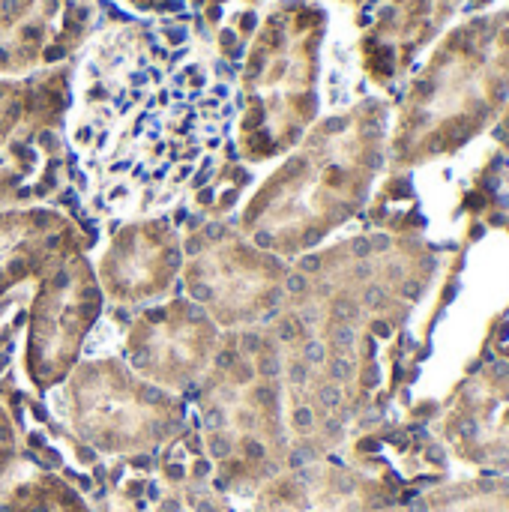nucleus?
<instances>
[{"mask_svg": "<svg viewBox=\"0 0 509 512\" xmlns=\"http://www.w3.org/2000/svg\"><path fill=\"white\" fill-rule=\"evenodd\" d=\"M228 87L183 27L141 21L96 30L72 69L66 144L102 219H141L174 204L225 144Z\"/></svg>", "mask_w": 509, "mask_h": 512, "instance_id": "1", "label": "nucleus"}, {"mask_svg": "<svg viewBox=\"0 0 509 512\" xmlns=\"http://www.w3.org/2000/svg\"><path fill=\"white\" fill-rule=\"evenodd\" d=\"M387 120L390 108L381 99L318 120L255 186L237 213V228L285 261L321 249L369 204L387 165Z\"/></svg>", "mask_w": 509, "mask_h": 512, "instance_id": "2", "label": "nucleus"}, {"mask_svg": "<svg viewBox=\"0 0 509 512\" xmlns=\"http://www.w3.org/2000/svg\"><path fill=\"white\" fill-rule=\"evenodd\" d=\"M435 270V252L414 234L345 237L291 264L279 315L318 342L378 351L402 333Z\"/></svg>", "mask_w": 509, "mask_h": 512, "instance_id": "3", "label": "nucleus"}, {"mask_svg": "<svg viewBox=\"0 0 509 512\" xmlns=\"http://www.w3.org/2000/svg\"><path fill=\"white\" fill-rule=\"evenodd\" d=\"M198 390V438L210 483L252 498L294 465L282 393V345L267 327L222 333L219 354Z\"/></svg>", "mask_w": 509, "mask_h": 512, "instance_id": "4", "label": "nucleus"}, {"mask_svg": "<svg viewBox=\"0 0 509 512\" xmlns=\"http://www.w3.org/2000/svg\"><path fill=\"white\" fill-rule=\"evenodd\" d=\"M327 21L318 0H273L261 12L237 78V150L246 165L288 156L318 123Z\"/></svg>", "mask_w": 509, "mask_h": 512, "instance_id": "5", "label": "nucleus"}, {"mask_svg": "<svg viewBox=\"0 0 509 512\" xmlns=\"http://www.w3.org/2000/svg\"><path fill=\"white\" fill-rule=\"evenodd\" d=\"M509 93V27L492 21L456 30L411 84L387 141L396 168H414L477 135Z\"/></svg>", "mask_w": 509, "mask_h": 512, "instance_id": "6", "label": "nucleus"}, {"mask_svg": "<svg viewBox=\"0 0 509 512\" xmlns=\"http://www.w3.org/2000/svg\"><path fill=\"white\" fill-rule=\"evenodd\" d=\"M63 414L78 441L102 456H147L189 426V408L138 378L120 357L78 360L63 381Z\"/></svg>", "mask_w": 509, "mask_h": 512, "instance_id": "7", "label": "nucleus"}, {"mask_svg": "<svg viewBox=\"0 0 509 512\" xmlns=\"http://www.w3.org/2000/svg\"><path fill=\"white\" fill-rule=\"evenodd\" d=\"M183 291L222 333L267 327L285 306L291 261L255 246L231 222H207L183 240Z\"/></svg>", "mask_w": 509, "mask_h": 512, "instance_id": "8", "label": "nucleus"}, {"mask_svg": "<svg viewBox=\"0 0 509 512\" xmlns=\"http://www.w3.org/2000/svg\"><path fill=\"white\" fill-rule=\"evenodd\" d=\"M102 309L105 297L87 252H75L36 282L24 312L21 369L39 396L63 387Z\"/></svg>", "mask_w": 509, "mask_h": 512, "instance_id": "9", "label": "nucleus"}, {"mask_svg": "<svg viewBox=\"0 0 509 512\" xmlns=\"http://www.w3.org/2000/svg\"><path fill=\"white\" fill-rule=\"evenodd\" d=\"M222 345L216 321L189 297H171L144 306L126 327L123 363L144 381L189 393L201 384Z\"/></svg>", "mask_w": 509, "mask_h": 512, "instance_id": "10", "label": "nucleus"}, {"mask_svg": "<svg viewBox=\"0 0 509 512\" xmlns=\"http://www.w3.org/2000/svg\"><path fill=\"white\" fill-rule=\"evenodd\" d=\"M402 477L381 462L315 459L291 465L252 495V512H393Z\"/></svg>", "mask_w": 509, "mask_h": 512, "instance_id": "11", "label": "nucleus"}, {"mask_svg": "<svg viewBox=\"0 0 509 512\" xmlns=\"http://www.w3.org/2000/svg\"><path fill=\"white\" fill-rule=\"evenodd\" d=\"M183 261L186 252L177 219L153 213L120 222L93 270L111 306L135 309L165 300L183 273Z\"/></svg>", "mask_w": 509, "mask_h": 512, "instance_id": "12", "label": "nucleus"}, {"mask_svg": "<svg viewBox=\"0 0 509 512\" xmlns=\"http://www.w3.org/2000/svg\"><path fill=\"white\" fill-rule=\"evenodd\" d=\"M438 432L462 462L509 477V360L486 363L456 387Z\"/></svg>", "mask_w": 509, "mask_h": 512, "instance_id": "13", "label": "nucleus"}, {"mask_svg": "<svg viewBox=\"0 0 509 512\" xmlns=\"http://www.w3.org/2000/svg\"><path fill=\"white\" fill-rule=\"evenodd\" d=\"M75 252H87V240L75 219L60 210H0V300L27 282H39Z\"/></svg>", "mask_w": 509, "mask_h": 512, "instance_id": "14", "label": "nucleus"}, {"mask_svg": "<svg viewBox=\"0 0 509 512\" xmlns=\"http://www.w3.org/2000/svg\"><path fill=\"white\" fill-rule=\"evenodd\" d=\"M93 24V0H39L24 21L0 33V75L18 78L69 63V57L93 36Z\"/></svg>", "mask_w": 509, "mask_h": 512, "instance_id": "15", "label": "nucleus"}, {"mask_svg": "<svg viewBox=\"0 0 509 512\" xmlns=\"http://www.w3.org/2000/svg\"><path fill=\"white\" fill-rule=\"evenodd\" d=\"M69 177L63 126L27 123L0 150V210L45 207Z\"/></svg>", "mask_w": 509, "mask_h": 512, "instance_id": "16", "label": "nucleus"}, {"mask_svg": "<svg viewBox=\"0 0 509 512\" xmlns=\"http://www.w3.org/2000/svg\"><path fill=\"white\" fill-rule=\"evenodd\" d=\"M72 69L75 63H57L18 78L0 75V150L27 123H66L72 105Z\"/></svg>", "mask_w": 509, "mask_h": 512, "instance_id": "17", "label": "nucleus"}, {"mask_svg": "<svg viewBox=\"0 0 509 512\" xmlns=\"http://www.w3.org/2000/svg\"><path fill=\"white\" fill-rule=\"evenodd\" d=\"M393 512H509V477H474L438 483L402 498Z\"/></svg>", "mask_w": 509, "mask_h": 512, "instance_id": "18", "label": "nucleus"}, {"mask_svg": "<svg viewBox=\"0 0 509 512\" xmlns=\"http://www.w3.org/2000/svg\"><path fill=\"white\" fill-rule=\"evenodd\" d=\"M0 512H90V507L60 474L36 471L3 492Z\"/></svg>", "mask_w": 509, "mask_h": 512, "instance_id": "19", "label": "nucleus"}, {"mask_svg": "<svg viewBox=\"0 0 509 512\" xmlns=\"http://www.w3.org/2000/svg\"><path fill=\"white\" fill-rule=\"evenodd\" d=\"M216 504H222V498H216V492H210L204 483H195V486H180V492L171 501H165L159 512H228Z\"/></svg>", "mask_w": 509, "mask_h": 512, "instance_id": "20", "label": "nucleus"}, {"mask_svg": "<svg viewBox=\"0 0 509 512\" xmlns=\"http://www.w3.org/2000/svg\"><path fill=\"white\" fill-rule=\"evenodd\" d=\"M18 462H21V438L9 411L0 405V477H6Z\"/></svg>", "mask_w": 509, "mask_h": 512, "instance_id": "21", "label": "nucleus"}, {"mask_svg": "<svg viewBox=\"0 0 509 512\" xmlns=\"http://www.w3.org/2000/svg\"><path fill=\"white\" fill-rule=\"evenodd\" d=\"M36 3L39 0H0V33L12 30L18 21H24Z\"/></svg>", "mask_w": 509, "mask_h": 512, "instance_id": "22", "label": "nucleus"}, {"mask_svg": "<svg viewBox=\"0 0 509 512\" xmlns=\"http://www.w3.org/2000/svg\"><path fill=\"white\" fill-rule=\"evenodd\" d=\"M135 12H171L180 0H123Z\"/></svg>", "mask_w": 509, "mask_h": 512, "instance_id": "23", "label": "nucleus"}]
</instances>
